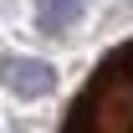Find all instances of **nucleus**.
<instances>
[{
  "label": "nucleus",
  "mask_w": 133,
  "mask_h": 133,
  "mask_svg": "<svg viewBox=\"0 0 133 133\" xmlns=\"http://www.w3.org/2000/svg\"><path fill=\"white\" fill-rule=\"evenodd\" d=\"M62 133H133V36L92 66L62 118Z\"/></svg>",
  "instance_id": "f257e3e1"
},
{
  "label": "nucleus",
  "mask_w": 133,
  "mask_h": 133,
  "mask_svg": "<svg viewBox=\"0 0 133 133\" xmlns=\"http://www.w3.org/2000/svg\"><path fill=\"white\" fill-rule=\"evenodd\" d=\"M0 87L16 92L21 102H36L56 87V72L51 62H36V56H0Z\"/></svg>",
  "instance_id": "f03ea898"
},
{
  "label": "nucleus",
  "mask_w": 133,
  "mask_h": 133,
  "mask_svg": "<svg viewBox=\"0 0 133 133\" xmlns=\"http://www.w3.org/2000/svg\"><path fill=\"white\" fill-rule=\"evenodd\" d=\"M82 10H87V0H36V26L46 36H62L82 21Z\"/></svg>",
  "instance_id": "7ed1b4c3"
}]
</instances>
